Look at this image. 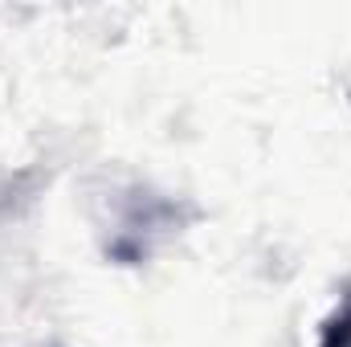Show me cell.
I'll use <instances>...</instances> for the list:
<instances>
[{"label": "cell", "instance_id": "obj_1", "mask_svg": "<svg viewBox=\"0 0 351 347\" xmlns=\"http://www.w3.org/2000/svg\"><path fill=\"white\" fill-rule=\"evenodd\" d=\"M319 347H351V302L339 307V311L327 319V327H323V335H319Z\"/></svg>", "mask_w": 351, "mask_h": 347}]
</instances>
